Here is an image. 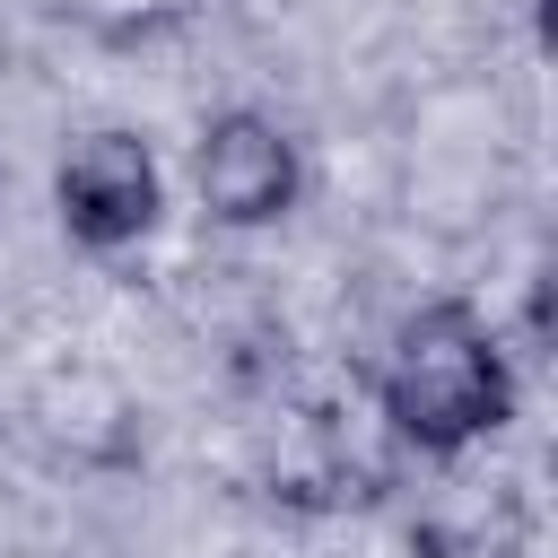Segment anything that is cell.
<instances>
[{
  "label": "cell",
  "mask_w": 558,
  "mask_h": 558,
  "mask_svg": "<svg viewBox=\"0 0 558 558\" xmlns=\"http://www.w3.org/2000/svg\"><path fill=\"white\" fill-rule=\"evenodd\" d=\"M506 401H514L506 357H497L488 323L462 305H427L384 366V418L418 453H462L471 436H488L506 418Z\"/></svg>",
  "instance_id": "1"
},
{
  "label": "cell",
  "mask_w": 558,
  "mask_h": 558,
  "mask_svg": "<svg viewBox=\"0 0 558 558\" xmlns=\"http://www.w3.org/2000/svg\"><path fill=\"white\" fill-rule=\"evenodd\" d=\"M52 201H61V227L87 244V253H122L157 227V157L148 140L131 131H87L61 174H52Z\"/></svg>",
  "instance_id": "2"
},
{
  "label": "cell",
  "mask_w": 558,
  "mask_h": 558,
  "mask_svg": "<svg viewBox=\"0 0 558 558\" xmlns=\"http://www.w3.org/2000/svg\"><path fill=\"white\" fill-rule=\"evenodd\" d=\"M296 201V140L270 113H218L201 131V209L218 227H270Z\"/></svg>",
  "instance_id": "3"
}]
</instances>
